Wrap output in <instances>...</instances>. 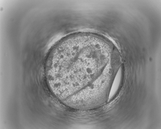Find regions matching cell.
Here are the masks:
<instances>
[{"label": "cell", "instance_id": "cell-1", "mask_svg": "<svg viewBox=\"0 0 161 129\" xmlns=\"http://www.w3.org/2000/svg\"><path fill=\"white\" fill-rule=\"evenodd\" d=\"M93 42L83 35L68 37L54 48L46 65L47 78L62 88L81 87L100 74L97 67Z\"/></svg>", "mask_w": 161, "mask_h": 129}, {"label": "cell", "instance_id": "cell-2", "mask_svg": "<svg viewBox=\"0 0 161 129\" xmlns=\"http://www.w3.org/2000/svg\"><path fill=\"white\" fill-rule=\"evenodd\" d=\"M101 74L90 84L73 95L70 98L74 108L87 109L100 106L106 96L109 79Z\"/></svg>", "mask_w": 161, "mask_h": 129}]
</instances>
